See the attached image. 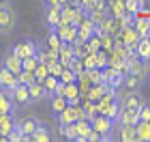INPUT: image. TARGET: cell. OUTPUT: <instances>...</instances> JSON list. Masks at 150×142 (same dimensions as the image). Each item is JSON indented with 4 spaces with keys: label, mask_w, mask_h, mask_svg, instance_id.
<instances>
[{
    "label": "cell",
    "mask_w": 150,
    "mask_h": 142,
    "mask_svg": "<svg viewBox=\"0 0 150 142\" xmlns=\"http://www.w3.org/2000/svg\"><path fill=\"white\" fill-rule=\"evenodd\" d=\"M90 125L94 131H99L101 136V142H110L114 140V127H116V121L105 116V114H94L90 118Z\"/></svg>",
    "instance_id": "cell-1"
},
{
    "label": "cell",
    "mask_w": 150,
    "mask_h": 142,
    "mask_svg": "<svg viewBox=\"0 0 150 142\" xmlns=\"http://www.w3.org/2000/svg\"><path fill=\"white\" fill-rule=\"evenodd\" d=\"M17 28V11L13 4L0 6V37H9Z\"/></svg>",
    "instance_id": "cell-2"
},
{
    "label": "cell",
    "mask_w": 150,
    "mask_h": 142,
    "mask_svg": "<svg viewBox=\"0 0 150 142\" xmlns=\"http://www.w3.org/2000/svg\"><path fill=\"white\" fill-rule=\"evenodd\" d=\"M56 118H58V125H69V123H75V121L86 118V116H84L81 106H71V103H67L62 110L56 114Z\"/></svg>",
    "instance_id": "cell-3"
},
{
    "label": "cell",
    "mask_w": 150,
    "mask_h": 142,
    "mask_svg": "<svg viewBox=\"0 0 150 142\" xmlns=\"http://www.w3.org/2000/svg\"><path fill=\"white\" fill-rule=\"evenodd\" d=\"M9 95H11L13 103H15L17 108H30V106H35V103H32V99H30V91H28V86H26V84H17Z\"/></svg>",
    "instance_id": "cell-4"
},
{
    "label": "cell",
    "mask_w": 150,
    "mask_h": 142,
    "mask_svg": "<svg viewBox=\"0 0 150 142\" xmlns=\"http://www.w3.org/2000/svg\"><path fill=\"white\" fill-rule=\"evenodd\" d=\"M37 50H39V45H37V41L35 39H22V41H17V43H13V47H11V52L13 54H17L19 58H26V56H32V54H37Z\"/></svg>",
    "instance_id": "cell-5"
},
{
    "label": "cell",
    "mask_w": 150,
    "mask_h": 142,
    "mask_svg": "<svg viewBox=\"0 0 150 142\" xmlns=\"http://www.w3.org/2000/svg\"><path fill=\"white\" fill-rule=\"evenodd\" d=\"M41 123V118L35 116V114H24V116H17V125H15V129L17 131H22L26 138H30V133L35 131V127Z\"/></svg>",
    "instance_id": "cell-6"
},
{
    "label": "cell",
    "mask_w": 150,
    "mask_h": 142,
    "mask_svg": "<svg viewBox=\"0 0 150 142\" xmlns=\"http://www.w3.org/2000/svg\"><path fill=\"white\" fill-rule=\"evenodd\" d=\"M129 73L137 76L142 82H146V80L150 78V63L139 60V58H131V60H129Z\"/></svg>",
    "instance_id": "cell-7"
},
{
    "label": "cell",
    "mask_w": 150,
    "mask_h": 142,
    "mask_svg": "<svg viewBox=\"0 0 150 142\" xmlns=\"http://www.w3.org/2000/svg\"><path fill=\"white\" fill-rule=\"evenodd\" d=\"M17 125V112H0V133L9 138V133Z\"/></svg>",
    "instance_id": "cell-8"
},
{
    "label": "cell",
    "mask_w": 150,
    "mask_h": 142,
    "mask_svg": "<svg viewBox=\"0 0 150 142\" xmlns=\"http://www.w3.org/2000/svg\"><path fill=\"white\" fill-rule=\"evenodd\" d=\"M56 136L52 133V127L45 123V121H41V123L35 127V131L30 133V140L32 142H50V140H54Z\"/></svg>",
    "instance_id": "cell-9"
},
{
    "label": "cell",
    "mask_w": 150,
    "mask_h": 142,
    "mask_svg": "<svg viewBox=\"0 0 150 142\" xmlns=\"http://www.w3.org/2000/svg\"><path fill=\"white\" fill-rule=\"evenodd\" d=\"M56 32H58L62 43H75L77 41V26H73V24H58Z\"/></svg>",
    "instance_id": "cell-10"
},
{
    "label": "cell",
    "mask_w": 150,
    "mask_h": 142,
    "mask_svg": "<svg viewBox=\"0 0 150 142\" xmlns=\"http://www.w3.org/2000/svg\"><path fill=\"white\" fill-rule=\"evenodd\" d=\"M64 99H67V103H71V106H79V101H81V91H79V84H77V80L75 82H69V84H64Z\"/></svg>",
    "instance_id": "cell-11"
},
{
    "label": "cell",
    "mask_w": 150,
    "mask_h": 142,
    "mask_svg": "<svg viewBox=\"0 0 150 142\" xmlns=\"http://www.w3.org/2000/svg\"><path fill=\"white\" fill-rule=\"evenodd\" d=\"M114 138L120 142H137L135 140V125H118L114 127Z\"/></svg>",
    "instance_id": "cell-12"
},
{
    "label": "cell",
    "mask_w": 150,
    "mask_h": 142,
    "mask_svg": "<svg viewBox=\"0 0 150 142\" xmlns=\"http://www.w3.org/2000/svg\"><path fill=\"white\" fill-rule=\"evenodd\" d=\"M15 86H17V76L13 71H9L6 67L0 65V88L6 91V93H11Z\"/></svg>",
    "instance_id": "cell-13"
},
{
    "label": "cell",
    "mask_w": 150,
    "mask_h": 142,
    "mask_svg": "<svg viewBox=\"0 0 150 142\" xmlns=\"http://www.w3.org/2000/svg\"><path fill=\"white\" fill-rule=\"evenodd\" d=\"M0 65H2V67H6L9 71H13L15 76H17L19 71H22V58H19L17 54H13L11 50L6 52L2 58H0Z\"/></svg>",
    "instance_id": "cell-14"
},
{
    "label": "cell",
    "mask_w": 150,
    "mask_h": 142,
    "mask_svg": "<svg viewBox=\"0 0 150 142\" xmlns=\"http://www.w3.org/2000/svg\"><path fill=\"white\" fill-rule=\"evenodd\" d=\"M135 56L139 60L150 63V37H139L137 39V43H135Z\"/></svg>",
    "instance_id": "cell-15"
},
{
    "label": "cell",
    "mask_w": 150,
    "mask_h": 142,
    "mask_svg": "<svg viewBox=\"0 0 150 142\" xmlns=\"http://www.w3.org/2000/svg\"><path fill=\"white\" fill-rule=\"evenodd\" d=\"M60 11H62V4H47V13H45V22L47 28H56L60 22Z\"/></svg>",
    "instance_id": "cell-16"
},
{
    "label": "cell",
    "mask_w": 150,
    "mask_h": 142,
    "mask_svg": "<svg viewBox=\"0 0 150 142\" xmlns=\"http://www.w3.org/2000/svg\"><path fill=\"white\" fill-rule=\"evenodd\" d=\"M28 91H30V99H32V103H39V101H43V99H47L50 95H47V91H45V86H43V82H32L30 86H28Z\"/></svg>",
    "instance_id": "cell-17"
},
{
    "label": "cell",
    "mask_w": 150,
    "mask_h": 142,
    "mask_svg": "<svg viewBox=\"0 0 150 142\" xmlns=\"http://www.w3.org/2000/svg\"><path fill=\"white\" fill-rule=\"evenodd\" d=\"M135 140L150 142V121H137L135 123Z\"/></svg>",
    "instance_id": "cell-18"
},
{
    "label": "cell",
    "mask_w": 150,
    "mask_h": 142,
    "mask_svg": "<svg viewBox=\"0 0 150 142\" xmlns=\"http://www.w3.org/2000/svg\"><path fill=\"white\" fill-rule=\"evenodd\" d=\"M137 112H135V110H122V108H120V110H118V114H116V123H118V125H135V123H137Z\"/></svg>",
    "instance_id": "cell-19"
},
{
    "label": "cell",
    "mask_w": 150,
    "mask_h": 142,
    "mask_svg": "<svg viewBox=\"0 0 150 142\" xmlns=\"http://www.w3.org/2000/svg\"><path fill=\"white\" fill-rule=\"evenodd\" d=\"M75 129H77V142H86L88 133L92 131L90 118H79V121H75Z\"/></svg>",
    "instance_id": "cell-20"
},
{
    "label": "cell",
    "mask_w": 150,
    "mask_h": 142,
    "mask_svg": "<svg viewBox=\"0 0 150 142\" xmlns=\"http://www.w3.org/2000/svg\"><path fill=\"white\" fill-rule=\"evenodd\" d=\"M73 58H75V54H73V45H71V43H60V47H58V60L67 67Z\"/></svg>",
    "instance_id": "cell-21"
},
{
    "label": "cell",
    "mask_w": 150,
    "mask_h": 142,
    "mask_svg": "<svg viewBox=\"0 0 150 142\" xmlns=\"http://www.w3.org/2000/svg\"><path fill=\"white\" fill-rule=\"evenodd\" d=\"M47 103H50V112L56 116V114L67 106V99H64V95H50V97H47Z\"/></svg>",
    "instance_id": "cell-22"
},
{
    "label": "cell",
    "mask_w": 150,
    "mask_h": 142,
    "mask_svg": "<svg viewBox=\"0 0 150 142\" xmlns=\"http://www.w3.org/2000/svg\"><path fill=\"white\" fill-rule=\"evenodd\" d=\"M0 112H17V106L13 103L11 95L0 88Z\"/></svg>",
    "instance_id": "cell-23"
},
{
    "label": "cell",
    "mask_w": 150,
    "mask_h": 142,
    "mask_svg": "<svg viewBox=\"0 0 150 142\" xmlns=\"http://www.w3.org/2000/svg\"><path fill=\"white\" fill-rule=\"evenodd\" d=\"M142 84H144V82H142L137 76H133V73H127L125 80H122V86H120V88H125V91H139Z\"/></svg>",
    "instance_id": "cell-24"
},
{
    "label": "cell",
    "mask_w": 150,
    "mask_h": 142,
    "mask_svg": "<svg viewBox=\"0 0 150 142\" xmlns=\"http://www.w3.org/2000/svg\"><path fill=\"white\" fill-rule=\"evenodd\" d=\"M133 28L137 30V35H139V37H150V17L133 19Z\"/></svg>",
    "instance_id": "cell-25"
},
{
    "label": "cell",
    "mask_w": 150,
    "mask_h": 142,
    "mask_svg": "<svg viewBox=\"0 0 150 142\" xmlns=\"http://www.w3.org/2000/svg\"><path fill=\"white\" fill-rule=\"evenodd\" d=\"M146 4H148V0H125V11L127 13H139V11H144L146 9Z\"/></svg>",
    "instance_id": "cell-26"
},
{
    "label": "cell",
    "mask_w": 150,
    "mask_h": 142,
    "mask_svg": "<svg viewBox=\"0 0 150 142\" xmlns=\"http://www.w3.org/2000/svg\"><path fill=\"white\" fill-rule=\"evenodd\" d=\"M45 41H47V47H52V50H58L60 47V37H58V32L56 28H47V37H45Z\"/></svg>",
    "instance_id": "cell-27"
},
{
    "label": "cell",
    "mask_w": 150,
    "mask_h": 142,
    "mask_svg": "<svg viewBox=\"0 0 150 142\" xmlns=\"http://www.w3.org/2000/svg\"><path fill=\"white\" fill-rule=\"evenodd\" d=\"M81 110H84V116L86 118H92L94 114H99L97 112V101H90L86 97H84V101H81Z\"/></svg>",
    "instance_id": "cell-28"
},
{
    "label": "cell",
    "mask_w": 150,
    "mask_h": 142,
    "mask_svg": "<svg viewBox=\"0 0 150 142\" xmlns=\"http://www.w3.org/2000/svg\"><path fill=\"white\" fill-rule=\"evenodd\" d=\"M32 82H37L35 71H26V69H22V71L17 73V84H26V86H30Z\"/></svg>",
    "instance_id": "cell-29"
},
{
    "label": "cell",
    "mask_w": 150,
    "mask_h": 142,
    "mask_svg": "<svg viewBox=\"0 0 150 142\" xmlns=\"http://www.w3.org/2000/svg\"><path fill=\"white\" fill-rule=\"evenodd\" d=\"M47 76H50V67H47V63H41L39 60V65L35 67V78L39 80V82H43Z\"/></svg>",
    "instance_id": "cell-30"
},
{
    "label": "cell",
    "mask_w": 150,
    "mask_h": 142,
    "mask_svg": "<svg viewBox=\"0 0 150 142\" xmlns=\"http://www.w3.org/2000/svg\"><path fill=\"white\" fill-rule=\"evenodd\" d=\"M37 65H39V56H37V54L22 58V69H26V71H35V67H37Z\"/></svg>",
    "instance_id": "cell-31"
},
{
    "label": "cell",
    "mask_w": 150,
    "mask_h": 142,
    "mask_svg": "<svg viewBox=\"0 0 150 142\" xmlns=\"http://www.w3.org/2000/svg\"><path fill=\"white\" fill-rule=\"evenodd\" d=\"M84 45H86V52H97V50H101V37L92 35L88 41H84Z\"/></svg>",
    "instance_id": "cell-32"
},
{
    "label": "cell",
    "mask_w": 150,
    "mask_h": 142,
    "mask_svg": "<svg viewBox=\"0 0 150 142\" xmlns=\"http://www.w3.org/2000/svg\"><path fill=\"white\" fill-rule=\"evenodd\" d=\"M43 86H45L47 95H54V91H56V86H58V78L50 73V76H47V78L43 80Z\"/></svg>",
    "instance_id": "cell-33"
},
{
    "label": "cell",
    "mask_w": 150,
    "mask_h": 142,
    "mask_svg": "<svg viewBox=\"0 0 150 142\" xmlns=\"http://www.w3.org/2000/svg\"><path fill=\"white\" fill-rule=\"evenodd\" d=\"M58 80H62L64 84H69V82H75V80H77V76H75V73H73V69H71V67H64Z\"/></svg>",
    "instance_id": "cell-34"
},
{
    "label": "cell",
    "mask_w": 150,
    "mask_h": 142,
    "mask_svg": "<svg viewBox=\"0 0 150 142\" xmlns=\"http://www.w3.org/2000/svg\"><path fill=\"white\" fill-rule=\"evenodd\" d=\"M137 118L139 121H150V103L144 99V103L139 106V110H137Z\"/></svg>",
    "instance_id": "cell-35"
},
{
    "label": "cell",
    "mask_w": 150,
    "mask_h": 142,
    "mask_svg": "<svg viewBox=\"0 0 150 142\" xmlns=\"http://www.w3.org/2000/svg\"><path fill=\"white\" fill-rule=\"evenodd\" d=\"M67 67H71V69H73V73H75V76H79V73H81V71H84V65H81V58H73V60H71V63H69V65H67Z\"/></svg>",
    "instance_id": "cell-36"
},
{
    "label": "cell",
    "mask_w": 150,
    "mask_h": 142,
    "mask_svg": "<svg viewBox=\"0 0 150 142\" xmlns=\"http://www.w3.org/2000/svg\"><path fill=\"white\" fill-rule=\"evenodd\" d=\"M86 142H101V136H99V131H90L88 133V138H86Z\"/></svg>",
    "instance_id": "cell-37"
},
{
    "label": "cell",
    "mask_w": 150,
    "mask_h": 142,
    "mask_svg": "<svg viewBox=\"0 0 150 142\" xmlns=\"http://www.w3.org/2000/svg\"><path fill=\"white\" fill-rule=\"evenodd\" d=\"M67 0H45V4H64Z\"/></svg>",
    "instance_id": "cell-38"
},
{
    "label": "cell",
    "mask_w": 150,
    "mask_h": 142,
    "mask_svg": "<svg viewBox=\"0 0 150 142\" xmlns=\"http://www.w3.org/2000/svg\"><path fill=\"white\" fill-rule=\"evenodd\" d=\"M6 4H13V0H0V6H6Z\"/></svg>",
    "instance_id": "cell-39"
},
{
    "label": "cell",
    "mask_w": 150,
    "mask_h": 142,
    "mask_svg": "<svg viewBox=\"0 0 150 142\" xmlns=\"http://www.w3.org/2000/svg\"><path fill=\"white\" fill-rule=\"evenodd\" d=\"M69 4H75V6H79V0H67Z\"/></svg>",
    "instance_id": "cell-40"
}]
</instances>
